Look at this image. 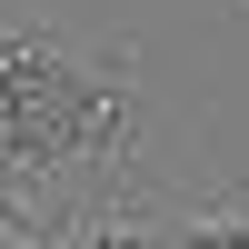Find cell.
<instances>
[{"label": "cell", "instance_id": "6da1fadb", "mask_svg": "<svg viewBox=\"0 0 249 249\" xmlns=\"http://www.w3.org/2000/svg\"><path fill=\"white\" fill-rule=\"evenodd\" d=\"M140 140L130 50H90L70 30H0V190L50 170H120Z\"/></svg>", "mask_w": 249, "mask_h": 249}]
</instances>
